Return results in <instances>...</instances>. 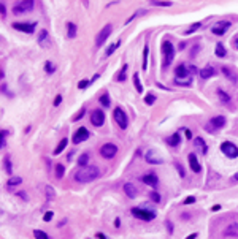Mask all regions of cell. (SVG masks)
Wrapping results in <instances>:
<instances>
[{"label":"cell","mask_w":238,"mask_h":239,"mask_svg":"<svg viewBox=\"0 0 238 239\" xmlns=\"http://www.w3.org/2000/svg\"><path fill=\"white\" fill-rule=\"evenodd\" d=\"M175 76L179 78V79H184V78H189V68L184 67V65H178L175 68Z\"/></svg>","instance_id":"16"},{"label":"cell","mask_w":238,"mask_h":239,"mask_svg":"<svg viewBox=\"0 0 238 239\" xmlns=\"http://www.w3.org/2000/svg\"><path fill=\"white\" fill-rule=\"evenodd\" d=\"M219 209H221V206H219V204H216V206H213V211H214V212H216V211H219Z\"/></svg>","instance_id":"58"},{"label":"cell","mask_w":238,"mask_h":239,"mask_svg":"<svg viewBox=\"0 0 238 239\" xmlns=\"http://www.w3.org/2000/svg\"><path fill=\"white\" fill-rule=\"evenodd\" d=\"M225 236H238V223H230L225 231H224Z\"/></svg>","instance_id":"21"},{"label":"cell","mask_w":238,"mask_h":239,"mask_svg":"<svg viewBox=\"0 0 238 239\" xmlns=\"http://www.w3.org/2000/svg\"><path fill=\"white\" fill-rule=\"evenodd\" d=\"M60 102H62V97H60V95H57V97L54 98V106H59Z\"/></svg>","instance_id":"54"},{"label":"cell","mask_w":238,"mask_h":239,"mask_svg":"<svg viewBox=\"0 0 238 239\" xmlns=\"http://www.w3.org/2000/svg\"><path fill=\"white\" fill-rule=\"evenodd\" d=\"M34 3L32 0H22V2H18L14 7H13V13L16 16L19 14H24V13H27V11H32L34 10Z\"/></svg>","instance_id":"3"},{"label":"cell","mask_w":238,"mask_h":239,"mask_svg":"<svg viewBox=\"0 0 238 239\" xmlns=\"http://www.w3.org/2000/svg\"><path fill=\"white\" fill-rule=\"evenodd\" d=\"M189 165H190V170L194 173H200V163H199L195 154H189Z\"/></svg>","instance_id":"17"},{"label":"cell","mask_w":238,"mask_h":239,"mask_svg":"<svg viewBox=\"0 0 238 239\" xmlns=\"http://www.w3.org/2000/svg\"><path fill=\"white\" fill-rule=\"evenodd\" d=\"M218 97H219V100H221L224 105H230V102H232L230 95H229L227 92H224L222 89H218Z\"/></svg>","instance_id":"20"},{"label":"cell","mask_w":238,"mask_h":239,"mask_svg":"<svg viewBox=\"0 0 238 239\" xmlns=\"http://www.w3.org/2000/svg\"><path fill=\"white\" fill-rule=\"evenodd\" d=\"M44 70H46V73H54V71H56V65L53 63V62H46L44 63Z\"/></svg>","instance_id":"38"},{"label":"cell","mask_w":238,"mask_h":239,"mask_svg":"<svg viewBox=\"0 0 238 239\" xmlns=\"http://www.w3.org/2000/svg\"><path fill=\"white\" fill-rule=\"evenodd\" d=\"M87 162H89V155H87V154H83V155L78 158V165L81 166V168H84V166H87Z\"/></svg>","instance_id":"34"},{"label":"cell","mask_w":238,"mask_h":239,"mask_svg":"<svg viewBox=\"0 0 238 239\" xmlns=\"http://www.w3.org/2000/svg\"><path fill=\"white\" fill-rule=\"evenodd\" d=\"M179 141H181V138H179V133H173L168 139H167V142H168V146H172V147H176L178 144H179Z\"/></svg>","instance_id":"22"},{"label":"cell","mask_w":238,"mask_h":239,"mask_svg":"<svg viewBox=\"0 0 238 239\" xmlns=\"http://www.w3.org/2000/svg\"><path fill=\"white\" fill-rule=\"evenodd\" d=\"M89 84H91V81H80V82H78V87H80V89H86Z\"/></svg>","instance_id":"49"},{"label":"cell","mask_w":238,"mask_h":239,"mask_svg":"<svg viewBox=\"0 0 238 239\" xmlns=\"http://www.w3.org/2000/svg\"><path fill=\"white\" fill-rule=\"evenodd\" d=\"M71 158H73V154H71V152H70V154H68V155H67V160H68V162H70V160H71Z\"/></svg>","instance_id":"61"},{"label":"cell","mask_w":238,"mask_h":239,"mask_svg":"<svg viewBox=\"0 0 238 239\" xmlns=\"http://www.w3.org/2000/svg\"><path fill=\"white\" fill-rule=\"evenodd\" d=\"M84 114H86V108L83 106V108H81V109H80V111H78V112H76L75 116H73V119H71V121H73V122H78L80 119H81V117L84 116Z\"/></svg>","instance_id":"39"},{"label":"cell","mask_w":238,"mask_h":239,"mask_svg":"<svg viewBox=\"0 0 238 239\" xmlns=\"http://www.w3.org/2000/svg\"><path fill=\"white\" fill-rule=\"evenodd\" d=\"M111 32H113V26H111V24H106V26L99 32V35H97V38H95V46H97V47H100L106 40H108V37L111 35Z\"/></svg>","instance_id":"7"},{"label":"cell","mask_w":238,"mask_h":239,"mask_svg":"<svg viewBox=\"0 0 238 239\" xmlns=\"http://www.w3.org/2000/svg\"><path fill=\"white\" fill-rule=\"evenodd\" d=\"M18 197H21L24 201H27V200H29V197L26 195V192H18Z\"/></svg>","instance_id":"51"},{"label":"cell","mask_w":238,"mask_h":239,"mask_svg":"<svg viewBox=\"0 0 238 239\" xmlns=\"http://www.w3.org/2000/svg\"><path fill=\"white\" fill-rule=\"evenodd\" d=\"M87 138H89V130L84 128V127H80V128L75 132V135H73V138H71V141H73L75 144H80V142L86 141Z\"/></svg>","instance_id":"12"},{"label":"cell","mask_w":238,"mask_h":239,"mask_svg":"<svg viewBox=\"0 0 238 239\" xmlns=\"http://www.w3.org/2000/svg\"><path fill=\"white\" fill-rule=\"evenodd\" d=\"M195 146H199V147H202V152L203 154H206V151H208V147H206V144H205V141L202 139V138H197L195 139V142H194Z\"/></svg>","instance_id":"33"},{"label":"cell","mask_w":238,"mask_h":239,"mask_svg":"<svg viewBox=\"0 0 238 239\" xmlns=\"http://www.w3.org/2000/svg\"><path fill=\"white\" fill-rule=\"evenodd\" d=\"M116 154H117V147L114 144H111V142H106V144H103L100 147V155L103 158H113Z\"/></svg>","instance_id":"10"},{"label":"cell","mask_w":238,"mask_h":239,"mask_svg":"<svg viewBox=\"0 0 238 239\" xmlns=\"http://www.w3.org/2000/svg\"><path fill=\"white\" fill-rule=\"evenodd\" d=\"M35 27H37V22H14L13 24V29L24 32V33H34Z\"/></svg>","instance_id":"9"},{"label":"cell","mask_w":238,"mask_h":239,"mask_svg":"<svg viewBox=\"0 0 238 239\" xmlns=\"http://www.w3.org/2000/svg\"><path fill=\"white\" fill-rule=\"evenodd\" d=\"M141 181L145 182L146 185L153 187V188H156V187L159 185V179H157V176H156V174H153V173H151V174H145Z\"/></svg>","instance_id":"14"},{"label":"cell","mask_w":238,"mask_h":239,"mask_svg":"<svg viewBox=\"0 0 238 239\" xmlns=\"http://www.w3.org/2000/svg\"><path fill=\"white\" fill-rule=\"evenodd\" d=\"M214 54H216L218 57H225L227 51H225V47L222 46V43H218L216 44V52H214Z\"/></svg>","instance_id":"28"},{"label":"cell","mask_w":238,"mask_h":239,"mask_svg":"<svg viewBox=\"0 0 238 239\" xmlns=\"http://www.w3.org/2000/svg\"><path fill=\"white\" fill-rule=\"evenodd\" d=\"M110 103H111V100H110V95H108V93H103L102 97H100V105H102V106H105V108H108V106H110Z\"/></svg>","instance_id":"32"},{"label":"cell","mask_w":238,"mask_h":239,"mask_svg":"<svg viewBox=\"0 0 238 239\" xmlns=\"http://www.w3.org/2000/svg\"><path fill=\"white\" fill-rule=\"evenodd\" d=\"M153 7H172L173 3L172 2H157V0H154V2H149Z\"/></svg>","instance_id":"43"},{"label":"cell","mask_w":238,"mask_h":239,"mask_svg":"<svg viewBox=\"0 0 238 239\" xmlns=\"http://www.w3.org/2000/svg\"><path fill=\"white\" fill-rule=\"evenodd\" d=\"M46 40H48V32H46V30H41V33H40V37H38V41H40V44L43 46Z\"/></svg>","instance_id":"46"},{"label":"cell","mask_w":238,"mask_h":239,"mask_svg":"<svg viewBox=\"0 0 238 239\" xmlns=\"http://www.w3.org/2000/svg\"><path fill=\"white\" fill-rule=\"evenodd\" d=\"M127 68H129V65H122V68H121V71L117 73V81H126V76H127Z\"/></svg>","instance_id":"29"},{"label":"cell","mask_w":238,"mask_h":239,"mask_svg":"<svg viewBox=\"0 0 238 239\" xmlns=\"http://www.w3.org/2000/svg\"><path fill=\"white\" fill-rule=\"evenodd\" d=\"M64 173H65L64 165H57V166H56V177H57V179H62V177H64Z\"/></svg>","instance_id":"36"},{"label":"cell","mask_w":238,"mask_h":239,"mask_svg":"<svg viewBox=\"0 0 238 239\" xmlns=\"http://www.w3.org/2000/svg\"><path fill=\"white\" fill-rule=\"evenodd\" d=\"M175 166H176V170H178L179 176H181V177H184V176H186V173H184V170L181 168V165H179V163H175Z\"/></svg>","instance_id":"48"},{"label":"cell","mask_w":238,"mask_h":239,"mask_svg":"<svg viewBox=\"0 0 238 239\" xmlns=\"http://www.w3.org/2000/svg\"><path fill=\"white\" fill-rule=\"evenodd\" d=\"M145 158H146V162H148V163H151V165H162V163H163V160H162L160 157H157L154 151H149V152H146Z\"/></svg>","instance_id":"15"},{"label":"cell","mask_w":238,"mask_h":239,"mask_svg":"<svg viewBox=\"0 0 238 239\" xmlns=\"http://www.w3.org/2000/svg\"><path fill=\"white\" fill-rule=\"evenodd\" d=\"M221 151L224 155H227L229 158H236L238 157V147L230 141H224L221 144Z\"/></svg>","instance_id":"6"},{"label":"cell","mask_w":238,"mask_h":239,"mask_svg":"<svg viewBox=\"0 0 238 239\" xmlns=\"http://www.w3.org/2000/svg\"><path fill=\"white\" fill-rule=\"evenodd\" d=\"M53 216H54V214H53V211H48V212L44 214V222H49V220L53 219Z\"/></svg>","instance_id":"47"},{"label":"cell","mask_w":238,"mask_h":239,"mask_svg":"<svg viewBox=\"0 0 238 239\" xmlns=\"http://www.w3.org/2000/svg\"><path fill=\"white\" fill-rule=\"evenodd\" d=\"M67 35H68V38H75L76 37V26L73 22L67 24Z\"/></svg>","instance_id":"25"},{"label":"cell","mask_w":238,"mask_h":239,"mask_svg":"<svg viewBox=\"0 0 238 239\" xmlns=\"http://www.w3.org/2000/svg\"><path fill=\"white\" fill-rule=\"evenodd\" d=\"M119 46H121V40H117L116 43L110 44V46H108V49H106V57H108V56H111V54H113V52H114V51L117 49Z\"/></svg>","instance_id":"30"},{"label":"cell","mask_w":238,"mask_h":239,"mask_svg":"<svg viewBox=\"0 0 238 239\" xmlns=\"http://www.w3.org/2000/svg\"><path fill=\"white\" fill-rule=\"evenodd\" d=\"M211 76H214V68L213 67H205L200 70V78L202 79H210Z\"/></svg>","instance_id":"19"},{"label":"cell","mask_w":238,"mask_h":239,"mask_svg":"<svg viewBox=\"0 0 238 239\" xmlns=\"http://www.w3.org/2000/svg\"><path fill=\"white\" fill-rule=\"evenodd\" d=\"M114 225H116V227H119V225H121V222H119V219H116V220H114Z\"/></svg>","instance_id":"62"},{"label":"cell","mask_w":238,"mask_h":239,"mask_svg":"<svg viewBox=\"0 0 238 239\" xmlns=\"http://www.w3.org/2000/svg\"><path fill=\"white\" fill-rule=\"evenodd\" d=\"M99 76H100V75H94V76H92V79H91V82H94L95 79H99Z\"/></svg>","instance_id":"59"},{"label":"cell","mask_w":238,"mask_h":239,"mask_svg":"<svg viewBox=\"0 0 238 239\" xmlns=\"http://www.w3.org/2000/svg\"><path fill=\"white\" fill-rule=\"evenodd\" d=\"M113 117H114L116 124H117L119 127H121L122 130L127 128V125H129V119H127V114H126V111H124L122 108H116L114 112H113Z\"/></svg>","instance_id":"4"},{"label":"cell","mask_w":238,"mask_h":239,"mask_svg":"<svg viewBox=\"0 0 238 239\" xmlns=\"http://www.w3.org/2000/svg\"><path fill=\"white\" fill-rule=\"evenodd\" d=\"M124 193H126L129 198H135V197H137V188H135V185H133L132 182L124 184Z\"/></svg>","instance_id":"18"},{"label":"cell","mask_w":238,"mask_h":239,"mask_svg":"<svg viewBox=\"0 0 238 239\" xmlns=\"http://www.w3.org/2000/svg\"><path fill=\"white\" fill-rule=\"evenodd\" d=\"M194 201H195V198H194V197H189V198H186V200H184V204H192Z\"/></svg>","instance_id":"52"},{"label":"cell","mask_w":238,"mask_h":239,"mask_svg":"<svg viewBox=\"0 0 238 239\" xmlns=\"http://www.w3.org/2000/svg\"><path fill=\"white\" fill-rule=\"evenodd\" d=\"M225 125V117L224 116H214L211 117V121L206 124V130L208 132H216L219 128H222Z\"/></svg>","instance_id":"5"},{"label":"cell","mask_w":238,"mask_h":239,"mask_svg":"<svg viewBox=\"0 0 238 239\" xmlns=\"http://www.w3.org/2000/svg\"><path fill=\"white\" fill-rule=\"evenodd\" d=\"M197 237V233H194V234H190V236H187V239H195Z\"/></svg>","instance_id":"60"},{"label":"cell","mask_w":238,"mask_h":239,"mask_svg":"<svg viewBox=\"0 0 238 239\" xmlns=\"http://www.w3.org/2000/svg\"><path fill=\"white\" fill-rule=\"evenodd\" d=\"M0 10H2V16L5 17V16H7V8H5V3H3V2L0 3Z\"/></svg>","instance_id":"53"},{"label":"cell","mask_w":238,"mask_h":239,"mask_svg":"<svg viewBox=\"0 0 238 239\" xmlns=\"http://www.w3.org/2000/svg\"><path fill=\"white\" fill-rule=\"evenodd\" d=\"M100 176V170H99V166H95V165H87L84 166V168H81L76 174H75V179L78 182H92L95 181Z\"/></svg>","instance_id":"1"},{"label":"cell","mask_w":238,"mask_h":239,"mask_svg":"<svg viewBox=\"0 0 238 239\" xmlns=\"http://www.w3.org/2000/svg\"><path fill=\"white\" fill-rule=\"evenodd\" d=\"M149 198H151L154 203H160V195H159V192H156V190H153V192L149 193Z\"/></svg>","instance_id":"44"},{"label":"cell","mask_w":238,"mask_h":239,"mask_svg":"<svg viewBox=\"0 0 238 239\" xmlns=\"http://www.w3.org/2000/svg\"><path fill=\"white\" fill-rule=\"evenodd\" d=\"M132 214L140 219V220H146V222H151L154 217H156V214L151 212V211H146V209H141V207H133L132 209Z\"/></svg>","instance_id":"8"},{"label":"cell","mask_w":238,"mask_h":239,"mask_svg":"<svg viewBox=\"0 0 238 239\" xmlns=\"http://www.w3.org/2000/svg\"><path fill=\"white\" fill-rule=\"evenodd\" d=\"M44 193H46V198L49 200V201L56 198V190L51 185H44Z\"/></svg>","instance_id":"26"},{"label":"cell","mask_w":238,"mask_h":239,"mask_svg":"<svg viewBox=\"0 0 238 239\" xmlns=\"http://www.w3.org/2000/svg\"><path fill=\"white\" fill-rule=\"evenodd\" d=\"M5 135H7V130H2V147H5V144H7V141H5Z\"/></svg>","instance_id":"50"},{"label":"cell","mask_w":238,"mask_h":239,"mask_svg":"<svg viewBox=\"0 0 238 239\" xmlns=\"http://www.w3.org/2000/svg\"><path fill=\"white\" fill-rule=\"evenodd\" d=\"M160 49H162V54H163L162 65H163V68H167V67L173 62V59H175V47H173L172 41H163Z\"/></svg>","instance_id":"2"},{"label":"cell","mask_w":238,"mask_h":239,"mask_svg":"<svg viewBox=\"0 0 238 239\" xmlns=\"http://www.w3.org/2000/svg\"><path fill=\"white\" fill-rule=\"evenodd\" d=\"M229 27H230V22H229V21H219L216 26L211 29V32H213L214 35H224L225 30H227Z\"/></svg>","instance_id":"13"},{"label":"cell","mask_w":238,"mask_h":239,"mask_svg":"<svg viewBox=\"0 0 238 239\" xmlns=\"http://www.w3.org/2000/svg\"><path fill=\"white\" fill-rule=\"evenodd\" d=\"M34 236H35V239H48V234L44 231H41V230H35Z\"/></svg>","instance_id":"41"},{"label":"cell","mask_w":238,"mask_h":239,"mask_svg":"<svg viewBox=\"0 0 238 239\" xmlns=\"http://www.w3.org/2000/svg\"><path fill=\"white\" fill-rule=\"evenodd\" d=\"M189 73H192V75H195V73H197V68H195L194 65H190V67H189Z\"/></svg>","instance_id":"57"},{"label":"cell","mask_w":238,"mask_h":239,"mask_svg":"<svg viewBox=\"0 0 238 239\" xmlns=\"http://www.w3.org/2000/svg\"><path fill=\"white\" fill-rule=\"evenodd\" d=\"M21 182H22V179L16 176V177H11V179L7 182V185H8V187H14V185H19Z\"/></svg>","instance_id":"40"},{"label":"cell","mask_w":238,"mask_h":239,"mask_svg":"<svg viewBox=\"0 0 238 239\" xmlns=\"http://www.w3.org/2000/svg\"><path fill=\"white\" fill-rule=\"evenodd\" d=\"M233 46H235V47H236V49H238V38H236L235 41H233Z\"/></svg>","instance_id":"63"},{"label":"cell","mask_w":238,"mask_h":239,"mask_svg":"<svg viewBox=\"0 0 238 239\" xmlns=\"http://www.w3.org/2000/svg\"><path fill=\"white\" fill-rule=\"evenodd\" d=\"M233 181H238V174H235V176H233Z\"/></svg>","instance_id":"64"},{"label":"cell","mask_w":238,"mask_h":239,"mask_svg":"<svg viewBox=\"0 0 238 239\" xmlns=\"http://www.w3.org/2000/svg\"><path fill=\"white\" fill-rule=\"evenodd\" d=\"M175 82H176L178 86H186V87H189L190 84H192V81H190L189 78H184V79H179V78H176V79H175Z\"/></svg>","instance_id":"35"},{"label":"cell","mask_w":238,"mask_h":239,"mask_svg":"<svg viewBox=\"0 0 238 239\" xmlns=\"http://www.w3.org/2000/svg\"><path fill=\"white\" fill-rule=\"evenodd\" d=\"M148 54H149V47H148V44H145V47H143V63H141V68L145 71L148 68Z\"/></svg>","instance_id":"23"},{"label":"cell","mask_w":238,"mask_h":239,"mask_svg":"<svg viewBox=\"0 0 238 239\" xmlns=\"http://www.w3.org/2000/svg\"><path fill=\"white\" fill-rule=\"evenodd\" d=\"M183 130H184V133H186V138H187V139L192 138V133H190V130H189V128H183Z\"/></svg>","instance_id":"55"},{"label":"cell","mask_w":238,"mask_h":239,"mask_svg":"<svg viewBox=\"0 0 238 239\" xmlns=\"http://www.w3.org/2000/svg\"><path fill=\"white\" fill-rule=\"evenodd\" d=\"M165 225H167V228H168V233H173V225H172V223H170L168 220L165 222Z\"/></svg>","instance_id":"56"},{"label":"cell","mask_w":238,"mask_h":239,"mask_svg":"<svg viewBox=\"0 0 238 239\" xmlns=\"http://www.w3.org/2000/svg\"><path fill=\"white\" fill-rule=\"evenodd\" d=\"M91 122L95 127H102L105 124V114H103V111L102 109H94L92 114H91Z\"/></svg>","instance_id":"11"},{"label":"cell","mask_w":238,"mask_h":239,"mask_svg":"<svg viewBox=\"0 0 238 239\" xmlns=\"http://www.w3.org/2000/svg\"><path fill=\"white\" fill-rule=\"evenodd\" d=\"M3 166H5V171H7L8 174H11V173H13V168H11V160H10V157H7V158L3 160Z\"/></svg>","instance_id":"37"},{"label":"cell","mask_w":238,"mask_h":239,"mask_svg":"<svg viewBox=\"0 0 238 239\" xmlns=\"http://www.w3.org/2000/svg\"><path fill=\"white\" fill-rule=\"evenodd\" d=\"M202 27V22H195V24H192V26H190V29L189 30H186V35H189V33H194L197 29H200Z\"/></svg>","instance_id":"42"},{"label":"cell","mask_w":238,"mask_h":239,"mask_svg":"<svg viewBox=\"0 0 238 239\" xmlns=\"http://www.w3.org/2000/svg\"><path fill=\"white\" fill-rule=\"evenodd\" d=\"M222 73L227 76V79H230L232 82H236V75L229 68V67H222Z\"/></svg>","instance_id":"24"},{"label":"cell","mask_w":238,"mask_h":239,"mask_svg":"<svg viewBox=\"0 0 238 239\" xmlns=\"http://www.w3.org/2000/svg\"><path fill=\"white\" fill-rule=\"evenodd\" d=\"M133 84H135V89L138 93L143 92V87H141V82H140V75L138 73H133Z\"/></svg>","instance_id":"31"},{"label":"cell","mask_w":238,"mask_h":239,"mask_svg":"<svg viewBox=\"0 0 238 239\" xmlns=\"http://www.w3.org/2000/svg\"><path fill=\"white\" fill-rule=\"evenodd\" d=\"M154 102H156V97H154L153 93H148L146 97H145V103L146 105H154Z\"/></svg>","instance_id":"45"},{"label":"cell","mask_w":238,"mask_h":239,"mask_svg":"<svg viewBox=\"0 0 238 239\" xmlns=\"http://www.w3.org/2000/svg\"><path fill=\"white\" fill-rule=\"evenodd\" d=\"M67 144H68V139H67V138H64V139L59 142V146L54 149V155H59V154H60V152H62V151L67 147Z\"/></svg>","instance_id":"27"}]
</instances>
